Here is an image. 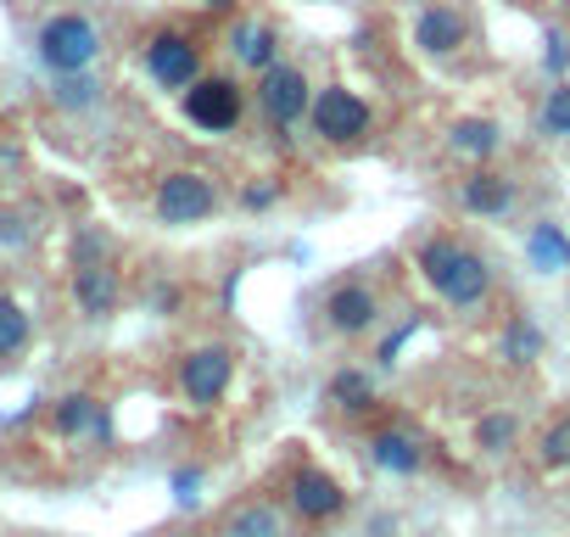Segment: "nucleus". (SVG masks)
Returning a JSON list of instances; mask_svg holds the SVG:
<instances>
[{
    "mask_svg": "<svg viewBox=\"0 0 570 537\" xmlns=\"http://www.w3.org/2000/svg\"><path fill=\"white\" fill-rule=\"evenodd\" d=\"M420 275H425V286H431L442 303H453V309H475V303H487V292H492L487 257L470 252L464 241H448V235H436V241L420 246Z\"/></svg>",
    "mask_w": 570,
    "mask_h": 537,
    "instance_id": "nucleus-1",
    "label": "nucleus"
},
{
    "mask_svg": "<svg viewBox=\"0 0 570 537\" xmlns=\"http://www.w3.org/2000/svg\"><path fill=\"white\" fill-rule=\"evenodd\" d=\"M35 46H40V62H46L57 79H62V74H90V62L101 57V35H96V23L79 18V12L51 18Z\"/></svg>",
    "mask_w": 570,
    "mask_h": 537,
    "instance_id": "nucleus-2",
    "label": "nucleus"
},
{
    "mask_svg": "<svg viewBox=\"0 0 570 537\" xmlns=\"http://www.w3.org/2000/svg\"><path fill=\"white\" fill-rule=\"evenodd\" d=\"M308 113H314V129H320V140H331V146H347V140L370 135V124H375L370 101H364L358 90H347V85H331V90H320Z\"/></svg>",
    "mask_w": 570,
    "mask_h": 537,
    "instance_id": "nucleus-3",
    "label": "nucleus"
},
{
    "mask_svg": "<svg viewBox=\"0 0 570 537\" xmlns=\"http://www.w3.org/2000/svg\"><path fill=\"white\" fill-rule=\"evenodd\" d=\"M229 381H235V353H229L224 342L190 348V353L179 359V387H185V398H190L196 409H213V403L229 392Z\"/></svg>",
    "mask_w": 570,
    "mask_h": 537,
    "instance_id": "nucleus-4",
    "label": "nucleus"
},
{
    "mask_svg": "<svg viewBox=\"0 0 570 537\" xmlns=\"http://www.w3.org/2000/svg\"><path fill=\"white\" fill-rule=\"evenodd\" d=\"M257 107L268 113V124L279 129H297L303 113L314 107V90L303 79V68H285V62H268L263 79H257Z\"/></svg>",
    "mask_w": 570,
    "mask_h": 537,
    "instance_id": "nucleus-5",
    "label": "nucleus"
},
{
    "mask_svg": "<svg viewBox=\"0 0 570 537\" xmlns=\"http://www.w3.org/2000/svg\"><path fill=\"white\" fill-rule=\"evenodd\" d=\"M213 207H218V185L196 168H174L157 185V218L163 224H202Z\"/></svg>",
    "mask_w": 570,
    "mask_h": 537,
    "instance_id": "nucleus-6",
    "label": "nucleus"
},
{
    "mask_svg": "<svg viewBox=\"0 0 570 537\" xmlns=\"http://www.w3.org/2000/svg\"><path fill=\"white\" fill-rule=\"evenodd\" d=\"M118 297H124V286H118V268L107 263V252L73 257V303H79V314L112 320L118 314Z\"/></svg>",
    "mask_w": 570,
    "mask_h": 537,
    "instance_id": "nucleus-7",
    "label": "nucleus"
},
{
    "mask_svg": "<svg viewBox=\"0 0 570 537\" xmlns=\"http://www.w3.org/2000/svg\"><path fill=\"white\" fill-rule=\"evenodd\" d=\"M185 118L196 124V129H207V135H224V129H235L240 124V90L229 85V79H196L190 90H185Z\"/></svg>",
    "mask_w": 570,
    "mask_h": 537,
    "instance_id": "nucleus-8",
    "label": "nucleus"
},
{
    "mask_svg": "<svg viewBox=\"0 0 570 537\" xmlns=\"http://www.w3.org/2000/svg\"><path fill=\"white\" fill-rule=\"evenodd\" d=\"M146 74L163 85V90H190L202 79V51L185 40V35H157L146 46Z\"/></svg>",
    "mask_w": 570,
    "mask_h": 537,
    "instance_id": "nucleus-9",
    "label": "nucleus"
},
{
    "mask_svg": "<svg viewBox=\"0 0 570 537\" xmlns=\"http://www.w3.org/2000/svg\"><path fill=\"white\" fill-rule=\"evenodd\" d=\"M325 320H331L336 336H364V331L381 320V297H375L364 281H342V286H331V297H325Z\"/></svg>",
    "mask_w": 570,
    "mask_h": 537,
    "instance_id": "nucleus-10",
    "label": "nucleus"
},
{
    "mask_svg": "<svg viewBox=\"0 0 570 537\" xmlns=\"http://www.w3.org/2000/svg\"><path fill=\"white\" fill-rule=\"evenodd\" d=\"M292 509L303 520H336L347 509V487L336 476H325V470H297L292 476Z\"/></svg>",
    "mask_w": 570,
    "mask_h": 537,
    "instance_id": "nucleus-11",
    "label": "nucleus"
},
{
    "mask_svg": "<svg viewBox=\"0 0 570 537\" xmlns=\"http://www.w3.org/2000/svg\"><path fill=\"white\" fill-rule=\"evenodd\" d=\"M464 40H470V23H464V12H453V7H425L420 23H414V46H420L425 57H453Z\"/></svg>",
    "mask_w": 570,
    "mask_h": 537,
    "instance_id": "nucleus-12",
    "label": "nucleus"
},
{
    "mask_svg": "<svg viewBox=\"0 0 570 537\" xmlns=\"http://www.w3.org/2000/svg\"><path fill=\"white\" fill-rule=\"evenodd\" d=\"M459 202H464V213H481V218H498V213H509V207H514V185H509L503 174H487V168H475V174L464 179V191H459Z\"/></svg>",
    "mask_w": 570,
    "mask_h": 537,
    "instance_id": "nucleus-13",
    "label": "nucleus"
},
{
    "mask_svg": "<svg viewBox=\"0 0 570 537\" xmlns=\"http://www.w3.org/2000/svg\"><path fill=\"white\" fill-rule=\"evenodd\" d=\"M57 431L62 437H107V409L90 392H68L57 403Z\"/></svg>",
    "mask_w": 570,
    "mask_h": 537,
    "instance_id": "nucleus-14",
    "label": "nucleus"
},
{
    "mask_svg": "<svg viewBox=\"0 0 570 537\" xmlns=\"http://www.w3.org/2000/svg\"><path fill=\"white\" fill-rule=\"evenodd\" d=\"M370 459H375L381 470H392V476H414V470L425 465V448H420L409 431H375Z\"/></svg>",
    "mask_w": 570,
    "mask_h": 537,
    "instance_id": "nucleus-15",
    "label": "nucleus"
},
{
    "mask_svg": "<svg viewBox=\"0 0 570 537\" xmlns=\"http://www.w3.org/2000/svg\"><path fill=\"white\" fill-rule=\"evenodd\" d=\"M525 252H531L537 275H559V268H570V241H564L553 224H537L531 241H525Z\"/></svg>",
    "mask_w": 570,
    "mask_h": 537,
    "instance_id": "nucleus-16",
    "label": "nucleus"
},
{
    "mask_svg": "<svg viewBox=\"0 0 570 537\" xmlns=\"http://www.w3.org/2000/svg\"><path fill=\"white\" fill-rule=\"evenodd\" d=\"M229 46H235V57H240L246 68H268V62H274V29H268V23H235Z\"/></svg>",
    "mask_w": 570,
    "mask_h": 537,
    "instance_id": "nucleus-17",
    "label": "nucleus"
},
{
    "mask_svg": "<svg viewBox=\"0 0 570 537\" xmlns=\"http://www.w3.org/2000/svg\"><path fill=\"white\" fill-rule=\"evenodd\" d=\"M503 364L509 370H525V364H537V353H542V331L531 325V320H509V331H503Z\"/></svg>",
    "mask_w": 570,
    "mask_h": 537,
    "instance_id": "nucleus-18",
    "label": "nucleus"
},
{
    "mask_svg": "<svg viewBox=\"0 0 570 537\" xmlns=\"http://www.w3.org/2000/svg\"><path fill=\"white\" fill-rule=\"evenodd\" d=\"M29 331H35V325H29L23 303L0 292V359H18V353L29 348Z\"/></svg>",
    "mask_w": 570,
    "mask_h": 537,
    "instance_id": "nucleus-19",
    "label": "nucleus"
},
{
    "mask_svg": "<svg viewBox=\"0 0 570 537\" xmlns=\"http://www.w3.org/2000/svg\"><path fill=\"white\" fill-rule=\"evenodd\" d=\"M514 437H520V420L503 414V409H492V414L475 420V448H481V453H509Z\"/></svg>",
    "mask_w": 570,
    "mask_h": 537,
    "instance_id": "nucleus-20",
    "label": "nucleus"
},
{
    "mask_svg": "<svg viewBox=\"0 0 570 537\" xmlns=\"http://www.w3.org/2000/svg\"><path fill=\"white\" fill-rule=\"evenodd\" d=\"M453 152H464V157H492V152H498V124H492V118H464V124H453Z\"/></svg>",
    "mask_w": 570,
    "mask_h": 537,
    "instance_id": "nucleus-21",
    "label": "nucleus"
},
{
    "mask_svg": "<svg viewBox=\"0 0 570 537\" xmlns=\"http://www.w3.org/2000/svg\"><path fill=\"white\" fill-rule=\"evenodd\" d=\"M331 403H336V409H347V414H364V409L375 403L370 375H364V370H342V375L331 381Z\"/></svg>",
    "mask_w": 570,
    "mask_h": 537,
    "instance_id": "nucleus-22",
    "label": "nucleus"
},
{
    "mask_svg": "<svg viewBox=\"0 0 570 537\" xmlns=\"http://www.w3.org/2000/svg\"><path fill=\"white\" fill-rule=\"evenodd\" d=\"M542 135H553V140L570 135V79H559L548 90V101H542Z\"/></svg>",
    "mask_w": 570,
    "mask_h": 537,
    "instance_id": "nucleus-23",
    "label": "nucleus"
},
{
    "mask_svg": "<svg viewBox=\"0 0 570 537\" xmlns=\"http://www.w3.org/2000/svg\"><path fill=\"white\" fill-rule=\"evenodd\" d=\"M229 537H274V509H263V504H246V509L229 520Z\"/></svg>",
    "mask_w": 570,
    "mask_h": 537,
    "instance_id": "nucleus-24",
    "label": "nucleus"
},
{
    "mask_svg": "<svg viewBox=\"0 0 570 537\" xmlns=\"http://www.w3.org/2000/svg\"><path fill=\"white\" fill-rule=\"evenodd\" d=\"M542 465H553V470H564V465H570V414H564V420H553V426L542 431Z\"/></svg>",
    "mask_w": 570,
    "mask_h": 537,
    "instance_id": "nucleus-25",
    "label": "nucleus"
},
{
    "mask_svg": "<svg viewBox=\"0 0 570 537\" xmlns=\"http://www.w3.org/2000/svg\"><path fill=\"white\" fill-rule=\"evenodd\" d=\"M57 101H62V107H96V79H85V74H62Z\"/></svg>",
    "mask_w": 570,
    "mask_h": 537,
    "instance_id": "nucleus-26",
    "label": "nucleus"
},
{
    "mask_svg": "<svg viewBox=\"0 0 570 537\" xmlns=\"http://www.w3.org/2000/svg\"><path fill=\"white\" fill-rule=\"evenodd\" d=\"M196 487H202V470H179V476H174V498H179L185 509L196 504Z\"/></svg>",
    "mask_w": 570,
    "mask_h": 537,
    "instance_id": "nucleus-27",
    "label": "nucleus"
},
{
    "mask_svg": "<svg viewBox=\"0 0 570 537\" xmlns=\"http://www.w3.org/2000/svg\"><path fill=\"white\" fill-rule=\"evenodd\" d=\"M274 196H279L274 185H246V191H240V207H252V213H257V207H274Z\"/></svg>",
    "mask_w": 570,
    "mask_h": 537,
    "instance_id": "nucleus-28",
    "label": "nucleus"
},
{
    "mask_svg": "<svg viewBox=\"0 0 570 537\" xmlns=\"http://www.w3.org/2000/svg\"><path fill=\"white\" fill-rule=\"evenodd\" d=\"M409 336H414V325H403V331H397V336H386V342H381V353H375V359H381V364H386V370H392V364H397V353H403V342H409Z\"/></svg>",
    "mask_w": 570,
    "mask_h": 537,
    "instance_id": "nucleus-29",
    "label": "nucleus"
},
{
    "mask_svg": "<svg viewBox=\"0 0 570 537\" xmlns=\"http://www.w3.org/2000/svg\"><path fill=\"white\" fill-rule=\"evenodd\" d=\"M564 62H570V46H564V35H548V74H564Z\"/></svg>",
    "mask_w": 570,
    "mask_h": 537,
    "instance_id": "nucleus-30",
    "label": "nucleus"
},
{
    "mask_svg": "<svg viewBox=\"0 0 570 537\" xmlns=\"http://www.w3.org/2000/svg\"><path fill=\"white\" fill-rule=\"evenodd\" d=\"M202 7H218V12H229V7H235V0H202Z\"/></svg>",
    "mask_w": 570,
    "mask_h": 537,
    "instance_id": "nucleus-31",
    "label": "nucleus"
}]
</instances>
